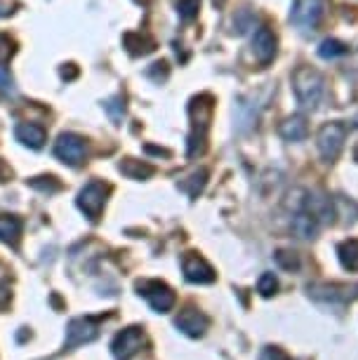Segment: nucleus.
<instances>
[{
    "label": "nucleus",
    "mask_w": 358,
    "mask_h": 360,
    "mask_svg": "<svg viewBox=\"0 0 358 360\" xmlns=\"http://www.w3.org/2000/svg\"><path fill=\"white\" fill-rule=\"evenodd\" d=\"M293 87L295 97L304 111H314L323 97V76L314 66H297L293 73Z\"/></svg>",
    "instance_id": "nucleus-1"
},
{
    "label": "nucleus",
    "mask_w": 358,
    "mask_h": 360,
    "mask_svg": "<svg viewBox=\"0 0 358 360\" xmlns=\"http://www.w3.org/2000/svg\"><path fill=\"white\" fill-rule=\"evenodd\" d=\"M212 108L215 104H212L210 94H200V97L191 99V106H188V113H191V120H193V134H191V139H188V155H191V158L205 151V132L212 118Z\"/></svg>",
    "instance_id": "nucleus-2"
},
{
    "label": "nucleus",
    "mask_w": 358,
    "mask_h": 360,
    "mask_svg": "<svg viewBox=\"0 0 358 360\" xmlns=\"http://www.w3.org/2000/svg\"><path fill=\"white\" fill-rule=\"evenodd\" d=\"M344 141H347V125L340 123V120H333V123H326L316 134V146H319V153L323 155V160L333 162L337 160V155L342 153Z\"/></svg>",
    "instance_id": "nucleus-3"
},
{
    "label": "nucleus",
    "mask_w": 358,
    "mask_h": 360,
    "mask_svg": "<svg viewBox=\"0 0 358 360\" xmlns=\"http://www.w3.org/2000/svg\"><path fill=\"white\" fill-rule=\"evenodd\" d=\"M323 12H326V0H297L290 12V22L300 31L309 33L319 29Z\"/></svg>",
    "instance_id": "nucleus-4"
},
{
    "label": "nucleus",
    "mask_w": 358,
    "mask_h": 360,
    "mask_svg": "<svg viewBox=\"0 0 358 360\" xmlns=\"http://www.w3.org/2000/svg\"><path fill=\"white\" fill-rule=\"evenodd\" d=\"M106 195H109V186L104 184V181H90V184H85L80 188L78 193V207L83 210L85 217H90L92 221L99 219L101 210L106 205Z\"/></svg>",
    "instance_id": "nucleus-5"
},
{
    "label": "nucleus",
    "mask_w": 358,
    "mask_h": 360,
    "mask_svg": "<svg viewBox=\"0 0 358 360\" xmlns=\"http://www.w3.org/2000/svg\"><path fill=\"white\" fill-rule=\"evenodd\" d=\"M85 153H87L85 139L78 137V134H73V132L59 134L57 141H55V155L71 167H78L80 162L85 160Z\"/></svg>",
    "instance_id": "nucleus-6"
},
{
    "label": "nucleus",
    "mask_w": 358,
    "mask_h": 360,
    "mask_svg": "<svg viewBox=\"0 0 358 360\" xmlns=\"http://www.w3.org/2000/svg\"><path fill=\"white\" fill-rule=\"evenodd\" d=\"M144 344H146L144 332H141L139 328H127L113 339L111 351H113V356H116V360H130V358L137 356Z\"/></svg>",
    "instance_id": "nucleus-7"
},
{
    "label": "nucleus",
    "mask_w": 358,
    "mask_h": 360,
    "mask_svg": "<svg viewBox=\"0 0 358 360\" xmlns=\"http://www.w3.org/2000/svg\"><path fill=\"white\" fill-rule=\"evenodd\" d=\"M141 295L146 297V302L151 304L153 311L158 314H165L174 307V292L167 288L165 283H158V281H151V283H141L139 285Z\"/></svg>",
    "instance_id": "nucleus-8"
},
{
    "label": "nucleus",
    "mask_w": 358,
    "mask_h": 360,
    "mask_svg": "<svg viewBox=\"0 0 358 360\" xmlns=\"http://www.w3.org/2000/svg\"><path fill=\"white\" fill-rule=\"evenodd\" d=\"M97 335H99L97 321H92V318H76V321L69 323V330H66V349L92 342V339H97Z\"/></svg>",
    "instance_id": "nucleus-9"
},
{
    "label": "nucleus",
    "mask_w": 358,
    "mask_h": 360,
    "mask_svg": "<svg viewBox=\"0 0 358 360\" xmlns=\"http://www.w3.org/2000/svg\"><path fill=\"white\" fill-rule=\"evenodd\" d=\"M252 54L255 59L267 66L274 62L276 57V36L271 29H267V26H262V29H257V33L252 36Z\"/></svg>",
    "instance_id": "nucleus-10"
},
{
    "label": "nucleus",
    "mask_w": 358,
    "mask_h": 360,
    "mask_svg": "<svg viewBox=\"0 0 358 360\" xmlns=\"http://www.w3.org/2000/svg\"><path fill=\"white\" fill-rule=\"evenodd\" d=\"M181 269H184V276L188 283H212L215 281V271L203 257L188 252L184 255V262H181Z\"/></svg>",
    "instance_id": "nucleus-11"
},
{
    "label": "nucleus",
    "mask_w": 358,
    "mask_h": 360,
    "mask_svg": "<svg viewBox=\"0 0 358 360\" xmlns=\"http://www.w3.org/2000/svg\"><path fill=\"white\" fill-rule=\"evenodd\" d=\"M207 325H210V321H207V318L196 309L181 311L179 318H177V328L188 337H200L203 332L207 330Z\"/></svg>",
    "instance_id": "nucleus-12"
},
{
    "label": "nucleus",
    "mask_w": 358,
    "mask_h": 360,
    "mask_svg": "<svg viewBox=\"0 0 358 360\" xmlns=\"http://www.w3.org/2000/svg\"><path fill=\"white\" fill-rule=\"evenodd\" d=\"M15 137L17 141H22L24 146H29V148H40L45 144V130L40 125L36 123H19L15 127Z\"/></svg>",
    "instance_id": "nucleus-13"
},
{
    "label": "nucleus",
    "mask_w": 358,
    "mask_h": 360,
    "mask_svg": "<svg viewBox=\"0 0 358 360\" xmlns=\"http://www.w3.org/2000/svg\"><path fill=\"white\" fill-rule=\"evenodd\" d=\"M319 226H321V221L316 219L312 212H307L304 207L300 210V212L293 214V231L302 238V240H309V238H314L316 233H319Z\"/></svg>",
    "instance_id": "nucleus-14"
},
{
    "label": "nucleus",
    "mask_w": 358,
    "mask_h": 360,
    "mask_svg": "<svg viewBox=\"0 0 358 360\" xmlns=\"http://www.w3.org/2000/svg\"><path fill=\"white\" fill-rule=\"evenodd\" d=\"M123 43L132 57H144V54L156 50V40L146 36V33H125Z\"/></svg>",
    "instance_id": "nucleus-15"
},
{
    "label": "nucleus",
    "mask_w": 358,
    "mask_h": 360,
    "mask_svg": "<svg viewBox=\"0 0 358 360\" xmlns=\"http://www.w3.org/2000/svg\"><path fill=\"white\" fill-rule=\"evenodd\" d=\"M281 137L286 141H302L309 134V125L302 115H290L281 123Z\"/></svg>",
    "instance_id": "nucleus-16"
},
{
    "label": "nucleus",
    "mask_w": 358,
    "mask_h": 360,
    "mask_svg": "<svg viewBox=\"0 0 358 360\" xmlns=\"http://www.w3.org/2000/svg\"><path fill=\"white\" fill-rule=\"evenodd\" d=\"M22 219L15 214H0V240L8 243V245H15L22 236Z\"/></svg>",
    "instance_id": "nucleus-17"
},
{
    "label": "nucleus",
    "mask_w": 358,
    "mask_h": 360,
    "mask_svg": "<svg viewBox=\"0 0 358 360\" xmlns=\"http://www.w3.org/2000/svg\"><path fill=\"white\" fill-rule=\"evenodd\" d=\"M120 172H123L125 176H130V179H148L156 169H153V165H148V162H141V160H134V158H125L123 162H120Z\"/></svg>",
    "instance_id": "nucleus-18"
},
{
    "label": "nucleus",
    "mask_w": 358,
    "mask_h": 360,
    "mask_svg": "<svg viewBox=\"0 0 358 360\" xmlns=\"http://www.w3.org/2000/svg\"><path fill=\"white\" fill-rule=\"evenodd\" d=\"M205 184H207V169H196V172L188 176L186 181H181V188L191 195V198H198V193L205 188Z\"/></svg>",
    "instance_id": "nucleus-19"
},
{
    "label": "nucleus",
    "mask_w": 358,
    "mask_h": 360,
    "mask_svg": "<svg viewBox=\"0 0 358 360\" xmlns=\"http://www.w3.org/2000/svg\"><path fill=\"white\" fill-rule=\"evenodd\" d=\"M340 262L347 266L349 271H358V240H347L340 245Z\"/></svg>",
    "instance_id": "nucleus-20"
},
{
    "label": "nucleus",
    "mask_w": 358,
    "mask_h": 360,
    "mask_svg": "<svg viewBox=\"0 0 358 360\" xmlns=\"http://www.w3.org/2000/svg\"><path fill=\"white\" fill-rule=\"evenodd\" d=\"M349 52V47L340 43V40H335V38H328V40H323L321 47H319V54L323 59H337V57H342V54H347Z\"/></svg>",
    "instance_id": "nucleus-21"
},
{
    "label": "nucleus",
    "mask_w": 358,
    "mask_h": 360,
    "mask_svg": "<svg viewBox=\"0 0 358 360\" xmlns=\"http://www.w3.org/2000/svg\"><path fill=\"white\" fill-rule=\"evenodd\" d=\"M29 186L38 188V191H43V193H55V191L62 188V184H59L55 176H36V179L29 181Z\"/></svg>",
    "instance_id": "nucleus-22"
},
{
    "label": "nucleus",
    "mask_w": 358,
    "mask_h": 360,
    "mask_svg": "<svg viewBox=\"0 0 358 360\" xmlns=\"http://www.w3.org/2000/svg\"><path fill=\"white\" fill-rule=\"evenodd\" d=\"M198 8H200V0H179L177 3V12L181 19L191 22V19L198 15Z\"/></svg>",
    "instance_id": "nucleus-23"
},
{
    "label": "nucleus",
    "mask_w": 358,
    "mask_h": 360,
    "mask_svg": "<svg viewBox=\"0 0 358 360\" xmlns=\"http://www.w3.org/2000/svg\"><path fill=\"white\" fill-rule=\"evenodd\" d=\"M276 262H279V266H283L286 271H293L300 266V259H297L295 252H288V250H279L276 252Z\"/></svg>",
    "instance_id": "nucleus-24"
},
{
    "label": "nucleus",
    "mask_w": 358,
    "mask_h": 360,
    "mask_svg": "<svg viewBox=\"0 0 358 360\" xmlns=\"http://www.w3.org/2000/svg\"><path fill=\"white\" fill-rule=\"evenodd\" d=\"M104 108H106V113H109L111 118H113V123H120V120H123L125 104H120V97L109 99V101H106V104H104Z\"/></svg>",
    "instance_id": "nucleus-25"
},
{
    "label": "nucleus",
    "mask_w": 358,
    "mask_h": 360,
    "mask_svg": "<svg viewBox=\"0 0 358 360\" xmlns=\"http://www.w3.org/2000/svg\"><path fill=\"white\" fill-rule=\"evenodd\" d=\"M167 73H170V69H167V62H156V64H151V69L146 71V76L151 80H156V83H160V80L167 78Z\"/></svg>",
    "instance_id": "nucleus-26"
},
{
    "label": "nucleus",
    "mask_w": 358,
    "mask_h": 360,
    "mask_svg": "<svg viewBox=\"0 0 358 360\" xmlns=\"http://www.w3.org/2000/svg\"><path fill=\"white\" fill-rule=\"evenodd\" d=\"M276 288H279V283H276V276L274 274H264L260 278V292L264 297H271L274 292H276Z\"/></svg>",
    "instance_id": "nucleus-27"
},
{
    "label": "nucleus",
    "mask_w": 358,
    "mask_h": 360,
    "mask_svg": "<svg viewBox=\"0 0 358 360\" xmlns=\"http://www.w3.org/2000/svg\"><path fill=\"white\" fill-rule=\"evenodd\" d=\"M12 54H15V43L8 36H0V64L8 62Z\"/></svg>",
    "instance_id": "nucleus-28"
},
{
    "label": "nucleus",
    "mask_w": 358,
    "mask_h": 360,
    "mask_svg": "<svg viewBox=\"0 0 358 360\" xmlns=\"http://www.w3.org/2000/svg\"><path fill=\"white\" fill-rule=\"evenodd\" d=\"M243 17H245V10L241 12V17H238V19H234V26H236L234 31H238V33H245V31L250 29V24L255 22V17H250V15H248V19H243Z\"/></svg>",
    "instance_id": "nucleus-29"
},
{
    "label": "nucleus",
    "mask_w": 358,
    "mask_h": 360,
    "mask_svg": "<svg viewBox=\"0 0 358 360\" xmlns=\"http://www.w3.org/2000/svg\"><path fill=\"white\" fill-rule=\"evenodd\" d=\"M0 87H3V90H12V76L3 64H0Z\"/></svg>",
    "instance_id": "nucleus-30"
},
{
    "label": "nucleus",
    "mask_w": 358,
    "mask_h": 360,
    "mask_svg": "<svg viewBox=\"0 0 358 360\" xmlns=\"http://www.w3.org/2000/svg\"><path fill=\"white\" fill-rule=\"evenodd\" d=\"M19 8V3H5V0H0V17H10L15 15V10Z\"/></svg>",
    "instance_id": "nucleus-31"
},
{
    "label": "nucleus",
    "mask_w": 358,
    "mask_h": 360,
    "mask_svg": "<svg viewBox=\"0 0 358 360\" xmlns=\"http://www.w3.org/2000/svg\"><path fill=\"white\" fill-rule=\"evenodd\" d=\"M262 360H286V356H283L279 349H267L262 353Z\"/></svg>",
    "instance_id": "nucleus-32"
},
{
    "label": "nucleus",
    "mask_w": 358,
    "mask_h": 360,
    "mask_svg": "<svg viewBox=\"0 0 358 360\" xmlns=\"http://www.w3.org/2000/svg\"><path fill=\"white\" fill-rule=\"evenodd\" d=\"M78 76V69L73 64H66L64 69H62V78H66V80H73Z\"/></svg>",
    "instance_id": "nucleus-33"
},
{
    "label": "nucleus",
    "mask_w": 358,
    "mask_h": 360,
    "mask_svg": "<svg viewBox=\"0 0 358 360\" xmlns=\"http://www.w3.org/2000/svg\"><path fill=\"white\" fill-rule=\"evenodd\" d=\"M12 176V167L5 160H0V181H8Z\"/></svg>",
    "instance_id": "nucleus-34"
},
{
    "label": "nucleus",
    "mask_w": 358,
    "mask_h": 360,
    "mask_svg": "<svg viewBox=\"0 0 358 360\" xmlns=\"http://www.w3.org/2000/svg\"><path fill=\"white\" fill-rule=\"evenodd\" d=\"M10 302V290L5 288V285H0V309H5Z\"/></svg>",
    "instance_id": "nucleus-35"
},
{
    "label": "nucleus",
    "mask_w": 358,
    "mask_h": 360,
    "mask_svg": "<svg viewBox=\"0 0 358 360\" xmlns=\"http://www.w3.org/2000/svg\"><path fill=\"white\" fill-rule=\"evenodd\" d=\"M137 5H148V0H134Z\"/></svg>",
    "instance_id": "nucleus-36"
},
{
    "label": "nucleus",
    "mask_w": 358,
    "mask_h": 360,
    "mask_svg": "<svg viewBox=\"0 0 358 360\" xmlns=\"http://www.w3.org/2000/svg\"><path fill=\"white\" fill-rule=\"evenodd\" d=\"M354 125L358 127V115H356V118H354Z\"/></svg>",
    "instance_id": "nucleus-37"
}]
</instances>
